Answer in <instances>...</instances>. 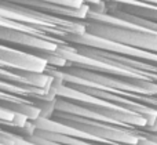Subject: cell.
Here are the masks:
<instances>
[{"label": "cell", "instance_id": "277c9868", "mask_svg": "<svg viewBox=\"0 0 157 145\" xmlns=\"http://www.w3.org/2000/svg\"><path fill=\"white\" fill-rule=\"evenodd\" d=\"M0 107L26 116L28 119L36 123L41 119H47L54 109V105L39 104V102L30 101V100L22 98V97L14 96L10 93H4V91H0Z\"/></svg>", "mask_w": 157, "mask_h": 145}, {"label": "cell", "instance_id": "6da1fadb", "mask_svg": "<svg viewBox=\"0 0 157 145\" xmlns=\"http://www.w3.org/2000/svg\"><path fill=\"white\" fill-rule=\"evenodd\" d=\"M0 26L29 33L59 44H71L87 33L86 24L77 19L57 18L10 3L0 2Z\"/></svg>", "mask_w": 157, "mask_h": 145}, {"label": "cell", "instance_id": "52a82bcc", "mask_svg": "<svg viewBox=\"0 0 157 145\" xmlns=\"http://www.w3.org/2000/svg\"><path fill=\"white\" fill-rule=\"evenodd\" d=\"M41 2H47V3H52V4H58V6H63V7H71V8H76V10H84V8H90L91 11L92 7L87 0H41Z\"/></svg>", "mask_w": 157, "mask_h": 145}, {"label": "cell", "instance_id": "3957f363", "mask_svg": "<svg viewBox=\"0 0 157 145\" xmlns=\"http://www.w3.org/2000/svg\"><path fill=\"white\" fill-rule=\"evenodd\" d=\"M0 80L15 86H22V87H35L55 91H57L58 86L61 84L59 79L50 72L32 73V72L18 71L3 61H0Z\"/></svg>", "mask_w": 157, "mask_h": 145}, {"label": "cell", "instance_id": "7a4b0ae2", "mask_svg": "<svg viewBox=\"0 0 157 145\" xmlns=\"http://www.w3.org/2000/svg\"><path fill=\"white\" fill-rule=\"evenodd\" d=\"M47 119L54 123L78 130L92 137L98 144L103 145H142L146 140V133L139 131L138 129L108 123L83 115H72L52 111Z\"/></svg>", "mask_w": 157, "mask_h": 145}, {"label": "cell", "instance_id": "ba28073f", "mask_svg": "<svg viewBox=\"0 0 157 145\" xmlns=\"http://www.w3.org/2000/svg\"><path fill=\"white\" fill-rule=\"evenodd\" d=\"M155 135H157V133H156V134H155Z\"/></svg>", "mask_w": 157, "mask_h": 145}, {"label": "cell", "instance_id": "5b68a950", "mask_svg": "<svg viewBox=\"0 0 157 145\" xmlns=\"http://www.w3.org/2000/svg\"><path fill=\"white\" fill-rule=\"evenodd\" d=\"M0 61L8 64L14 69L32 73H46V69L48 66L47 61L43 58L4 44H0Z\"/></svg>", "mask_w": 157, "mask_h": 145}, {"label": "cell", "instance_id": "8992f818", "mask_svg": "<svg viewBox=\"0 0 157 145\" xmlns=\"http://www.w3.org/2000/svg\"><path fill=\"white\" fill-rule=\"evenodd\" d=\"M0 127L18 134L19 137L28 140L32 137L36 130V122H32L26 116L15 113L13 111L0 107Z\"/></svg>", "mask_w": 157, "mask_h": 145}]
</instances>
